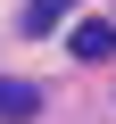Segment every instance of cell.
<instances>
[{
    "label": "cell",
    "mask_w": 116,
    "mask_h": 124,
    "mask_svg": "<svg viewBox=\"0 0 116 124\" xmlns=\"http://www.w3.org/2000/svg\"><path fill=\"white\" fill-rule=\"evenodd\" d=\"M33 108H41L33 83H8V75H0V124H33Z\"/></svg>",
    "instance_id": "2"
},
{
    "label": "cell",
    "mask_w": 116,
    "mask_h": 124,
    "mask_svg": "<svg viewBox=\"0 0 116 124\" xmlns=\"http://www.w3.org/2000/svg\"><path fill=\"white\" fill-rule=\"evenodd\" d=\"M66 50L99 66V58H116V25H99V17H91V25H75V33H66Z\"/></svg>",
    "instance_id": "1"
},
{
    "label": "cell",
    "mask_w": 116,
    "mask_h": 124,
    "mask_svg": "<svg viewBox=\"0 0 116 124\" xmlns=\"http://www.w3.org/2000/svg\"><path fill=\"white\" fill-rule=\"evenodd\" d=\"M75 0H25V33H58Z\"/></svg>",
    "instance_id": "3"
}]
</instances>
